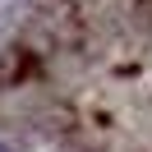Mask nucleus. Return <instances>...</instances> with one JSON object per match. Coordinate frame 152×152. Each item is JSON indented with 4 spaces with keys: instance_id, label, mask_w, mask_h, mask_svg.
<instances>
[{
    "instance_id": "nucleus-1",
    "label": "nucleus",
    "mask_w": 152,
    "mask_h": 152,
    "mask_svg": "<svg viewBox=\"0 0 152 152\" xmlns=\"http://www.w3.org/2000/svg\"><path fill=\"white\" fill-rule=\"evenodd\" d=\"M0 152H10V148H5V143H0Z\"/></svg>"
}]
</instances>
